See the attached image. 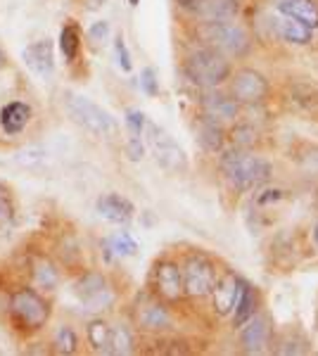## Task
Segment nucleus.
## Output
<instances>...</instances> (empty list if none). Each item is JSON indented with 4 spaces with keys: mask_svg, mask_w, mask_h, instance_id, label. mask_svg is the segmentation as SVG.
<instances>
[{
    "mask_svg": "<svg viewBox=\"0 0 318 356\" xmlns=\"http://www.w3.org/2000/svg\"><path fill=\"white\" fill-rule=\"evenodd\" d=\"M31 280L36 288L50 292L57 288V283H60V271H57V266L48 259V257L38 254L31 259Z\"/></svg>",
    "mask_w": 318,
    "mask_h": 356,
    "instance_id": "nucleus-19",
    "label": "nucleus"
},
{
    "mask_svg": "<svg viewBox=\"0 0 318 356\" xmlns=\"http://www.w3.org/2000/svg\"><path fill=\"white\" fill-rule=\"evenodd\" d=\"M200 105H202L205 117H212V119H216V122H230V119H235L240 112L235 97H230L225 93H216V90H207V93L200 97Z\"/></svg>",
    "mask_w": 318,
    "mask_h": 356,
    "instance_id": "nucleus-14",
    "label": "nucleus"
},
{
    "mask_svg": "<svg viewBox=\"0 0 318 356\" xmlns=\"http://www.w3.org/2000/svg\"><path fill=\"white\" fill-rule=\"evenodd\" d=\"M216 283L214 264L205 254H193L183 266V295L188 297H207Z\"/></svg>",
    "mask_w": 318,
    "mask_h": 356,
    "instance_id": "nucleus-7",
    "label": "nucleus"
},
{
    "mask_svg": "<svg viewBox=\"0 0 318 356\" xmlns=\"http://www.w3.org/2000/svg\"><path fill=\"white\" fill-rule=\"evenodd\" d=\"M230 93L238 102L257 105L269 95V81L264 79V74L254 72V69H240L230 81Z\"/></svg>",
    "mask_w": 318,
    "mask_h": 356,
    "instance_id": "nucleus-9",
    "label": "nucleus"
},
{
    "mask_svg": "<svg viewBox=\"0 0 318 356\" xmlns=\"http://www.w3.org/2000/svg\"><path fill=\"white\" fill-rule=\"evenodd\" d=\"M74 292L79 295V300L86 304L88 312H102L112 304V292L107 288V280L102 273H95V271H88L84 273L81 278L77 280L74 285Z\"/></svg>",
    "mask_w": 318,
    "mask_h": 356,
    "instance_id": "nucleus-8",
    "label": "nucleus"
},
{
    "mask_svg": "<svg viewBox=\"0 0 318 356\" xmlns=\"http://www.w3.org/2000/svg\"><path fill=\"white\" fill-rule=\"evenodd\" d=\"M109 337H112V328L102 318H95L88 323V342L97 354H109Z\"/></svg>",
    "mask_w": 318,
    "mask_h": 356,
    "instance_id": "nucleus-23",
    "label": "nucleus"
},
{
    "mask_svg": "<svg viewBox=\"0 0 318 356\" xmlns=\"http://www.w3.org/2000/svg\"><path fill=\"white\" fill-rule=\"evenodd\" d=\"M186 74L190 81L202 88H216L225 79H230V65L216 48H200L188 57Z\"/></svg>",
    "mask_w": 318,
    "mask_h": 356,
    "instance_id": "nucleus-2",
    "label": "nucleus"
},
{
    "mask_svg": "<svg viewBox=\"0 0 318 356\" xmlns=\"http://www.w3.org/2000/svg\"><path fill=\"white\" fill-rule=\"evenodd\" d=\"M8 67V55H5V50L0 48V69H5Z\"/></svg>",
    "mask_w": 318,
    "mask_h": 356,
    "instance_id": "nucleus-38",
    "label": "nucleus"
},
{
    "mask_svg": "<svg viewBox=\"0 0 318 356\" xmlns=\"http://www.w3.org/2000/svg\"><path fill=\"white\" fill-rule=\"evenodd\" d=\"M143 134H145L150 150H152L154 159H157V164L161 166V169L171 171V174H178V171H186L188 169L186 152H183V147L178 145V143L173 140V138L166 134V131H161L159 126L145 122V129H143Z\"/></svg>",
    "mask_w": 318,
    "mask_h": 356,
    "instance_id": "nucleus-5",
    "label": "nucleus"
},
{
    "mask_svg": "<svg viewBox=\"0 0 318 356\" xmlns=\"http://www.w3.org/2000/svg\"><path fill=\"white\" fill-rule=\"evenodd\" d=\"M88 41L93 48H102V45L109 41V24L107 22H95V24L88 29Z\"/></svg>",
    "mask_w": 318,
    "mask_h": 356,
    "instance_id": "nucleus-31",
    "label": "nucleus"
},
{
    "mask_svg": "<svg viewBox=\"0 0 318 356\" xmlns=\"http://www.w3.org/2000/svg\"><path fill=\"white\" fill-rule=\"evenodd\" d=\"M138 3H141V0H129V5H131V8H136Z\"/></svg>",
    "mask_w": 318,
    "mask_h": 356,
    "instance_id": "nucleus-40",
    "label": "nucleus"
},
{
    "mask_svg": "<svg viewBox=\"0 0 318 356\" xmlns=\"http://www.w3.org/2000/svg\"><path fill=\"white\" fill-rule=\"evenodd\" d=\"M97 214L109 223H129L133 219V204L117 193H105L97 197Z\"/></svg>",
    "mask_w": 318,
    "mask_h": 356,
    "instance_id": "nucleus-15",
    "label": "nucleus"
},
{
    "mask_svg": "<svg viewBox=\"0 0 318 356\" xmlns=\"http://www.w3.org/2000/svg\"><path fill=\"white\" fill-rule=\"evenodd\" d=\"M67 112L79 126H84L86 131L95 136H114L117 134V122L102 110L100 105H95L93 100L84 95H67Z\"/></svg>",
    "mask_w": 318,
    "mask_h": 356,
    "instance_id": "nucleus-4",
    "label": "nucleus"
},
{
    "mask_svg": "<svg viewBox=\"0 0 318 356\" xmlns=\"http://www.w3.org/2000/svg\"><path fill=\"white\" fill-rule=\"evenodd\" d=\"M233 140L238 147H245L250 145V143H254V131L250 129V126H235L233 129Z\"/></svg>",
    "mask_w": 318,
    "mask_h": 356,
    "instance_id": "nucleus-34",
    "label": "nucleus"
},
{
    "mask_svg": "<svg viewBox=\"0 0 318 356\" xmlns=\"http://www.w3.org/2000/svg\"><path fill=\"white\" fill-rule=\"evenodd\" d=\"M107 0H84V5H86V10H100L102 5H105Z\"/></svg>",
    "mask_w": 318,
    "mask_h": 356,
    "instance_id": "nucleus-37",
    "label": "nucleus"
},
{
    "mask_svg": "<svg viewBox=\"0 0 318 356\" xmlns=\"http://www.w3.org/2000/svg\"><path fill=\"white\" fill-rule=\"evenodd\" d=\"M154 290L166 302H176L183 297V271L173 261H159L154 266Z\"/></svg>",
    "mask_w": 318,
    "mask_h": 356,
    "instance_id": "nucleus-11",
    "label": "nucleus"
},
{
    "mask_svg": "<svg viewBox=\"0 0 318 356\" xmlns=\"http://www.w3.org/2000/svg\"><path fill=\"white\" fill-rule=\"evenodd\" d=\"M314 243L318 247V221H316V226H314Z\"/></svg>",
    "mask_w": 318,
    "mask_h": 356,
    "instance_id": "nucleus-39",
    "label": "nucleus"
},
{
    "mask_svg": "<svg viewBox=\"0 0 318 356\" xmlns=\"http://www.w3.org/2000/svg\"><path fill=\"white\" fill-rule=\"evenodd\" d=\"M136 349V340H133V332L129 330V325H114L112 337H109V354L126 356L133 354Z\"/></svg>",
    "mask_w": 318,
    "mask_h": 356,
    "instance_id": "nucleus-24",
    "label": "nucleus"
},
{
    "mask_svg": "<svg viewBox=\"0 0 318 356\" xmlns=\"http://www.w3.org/2000/svg\"><path fill=\"white\" fill-rule=\"evenodd\" d=\"M254 304H257V295L250 285L242 280L240 283V297H238V304H235V325H242L245 321H250L254 316Z\"/></svg>",
    "mask_w": 318,
    "mask_h": 356,
    "instance_id": "nucleus-26",
    "label": "nucleus"
},
{
    "mask_svg": "<svg viewBox=\"0 0 318 356\" xmlns=\"http://www.w3.org/2000/svg\"><path fill=\"white\" fill-rule=\"evenodd\" d=\"M221 169L230 181V186H235L238 191L262 188L273 176V166L266 159L257 157V154L247 152L245 147H235V150L225 152L221 159Z\"/></svg>",
    "mask_w": 318,
    "mask_h": 356,
    "instance_id": "nucleus-1",
    "label": "nucleus"
},
{
    "mask_svg": "<svg viewBox=\"0 0 318 356\" xmlns=\"http://www.w3.org/2000/svg\"><path fill=\"white\" fill-rule=\"evenodd\" d=\"M141 88H143V93L150 95V97H154V95L159 93V81H157V74H154L152 67L143 69V74H141Z\"/></svg>",
    "mask_w": 318,
    "mask_h": 356,
    "instance_id": "nucleus-32",
    "label": "nucleus"
},
{
    "mask_svg": "<svg viewBox=\"0 0 318 356\" xmlns=\"http://www.w3.org/2000/svg\"><path fill=\"white\" fill-rule=\"evenodd\" d=\"M13 214H15L13 195H10V191H8V186H5V183H0V226L13 219Z\"/></svg>",
    "mask_w": 318,
    "mask_h": 356,
    "instance_id": "nucleus-29",
    "label": "nucleus"
},
{
    "mask_svg": "<svg viewBox=\"0 0 318 356\" xmlns=\"http://www.w3.org/2000/svg\"><path fill=\"white\" fill-rule=\"evenodd\" d=\"M81 48V31L77 24H65L60 31V53L67 62L77 60Z\"/></svg>",
    "mask_w": 318,
    "mask_h": 356,
    "instance_id": "nucleus-25",
    "label": "nucleus"
},
{
    "mask_svg": "<svg viewBox=\"0 0 318 356\" xmlns=\"http://www.w3.org/2000/svg\"><path fill=\"white\" fill-rule=\"evenodd\" d=\"M55 349L60 354H74L79 349V335L74 332L69 325L57 330V337H55Z\"/></svg>",
    "mask_w": 318,
    "mask_h": 356,
    "instance_id": "nucleus-28",
    "label": "nucleus"
},
{
    "mask_svg": "<svg viewBox=\"0 0 318 356\" xmlns=\"http://www.w3.org/2000/svg\"><path fill=\"white\" fill-rule=\"evenodd\" d=\"M129 157L133 159V162H138V159H143V154H145V147H143L141 138H129Z\"/></svg>",
    "mask_w": 318,
    "mask_h": 356,
    "instance_id": "nucleus-35",
    "label": "nucleus"
},
{
    "mask_svg": "<svg viewBox=\"0 0 318 356\" xmlns=\"http://www.w3.org/2000/svg\"><path fill=\"white\" fill-rule=\"evenodd\" d=\"M205 38L209 41V48H216L223 55L242 57L250 50V36L247 31L238 24H233L230 19L225 22H207L202 29Z\"/></svg>",
    "mask_w": 318,
    "mask_h": 356,
    "instance_id": "nucleus-6",
    "label": "nucleus"
},
{
    "mask_svg": "<svg viewBox=\"0 0 318 356\" xmlns=\"http://www.w3.org/2000/svg\"><path fill=\"white\" fill-rule=\"evenodd\" d=\"M31 122V107L26 102H8V105L0 110V126L8 136H17L26 129V124Z\"/></svg>",
    "mask_w": 318,
    "mask_h": 356,
    "instance_id": "nucleus-16",
    "label": "nucleus"
},
{
    "mask_svg": "<svg viewBox=\"0 0 318 356\" xmlns=\"http://www.w3.org/2000/svg\"><path fill=\"white\" fill-rule=\"evenodd\" d=\"M245 328L240 332V344L245 354H262L269 349L271 342V325L269 318L264 316H252L250 321H245Z\"/></svg>",
    "mask_w": 318,
    "mask_h": 356,
    "instance_id": "nucleus-12",
    "label": "nucleus"
},
{
    "mask_svg": "<svg viewBox=\"0 0 318 356\" xmlns=\"http://www.w3.org/2000/svg\"><path fill=\"white\" fill-rule=\"evenodd\" d=\"M278 33L283 36V41H287L292 45H309L311 43V29L304 26L302 22L292 19V17H285V15L278 19Z\"/></svg>",
    "mask_w": 318,
    "mask_h": 356,
    "instance_id": "nucleus-22",
    "label": "nucleus"
},
{
    "mask_svg": "<svg viewBox=\"0 0 318 356\" xmlns=\"http://www.w3.org/2000/svg\"><path fill=\"white\" fill-rule=\"evenodd\" d=\"M207 22H225L238 15V0H202L200 13Z\"/></svg>",
    "mask_w": 318,
    "mask_h": 356,
    "instance_id": "nucleus-21",
    "label": "nucleus"
},
{
    "mask_svg": "<svg viewBox=\"0 0 318 356\" xmlns=\"http://www.w3.org/2000/svg\"><path fill=\"white\" fill-rule=\"evenodd\" d=\"M24 65L36 74L38 79L43 81H50L53 79V72H55V45L53 41L43 38V41H33L31 45H26L24 53Z\"/></svg>",
    "mask_w": 318,
    "mask_h": 356,
    "instance_id": "nucleus-10",
    "label": "nucleus"
},
{
    "mask_svg": "<svg viewBox=\"0 0 318 356\" xmlns=\"http://www.w3.org/2000/svg\"><path fill=\"white\" fill-rule=\"evenodd\" d=\"M138 325L145 330H166L171 325V316L159 302H143L138 307Z\"/></svg>",
    "mask_w": 318,
    "mask_h": 356,
    "instance_id": "nucleus-18",
    "label": "nucleus"
},
{
    "mask_svg": "<svg viewBox=\"0 0 318 356\" xmlns=\"http://www.w3.org/2000/svg\"><path fill=\"white\" fill-rule=\"evenodd\" d=\"M105 250L109 257H133L138 252V243L131 238L129 233H117L105 243Z\"/></svg>",
    "mask_w": 318,
    "mask_h": 356,
    "instance_id": "nucleus-27",
    "label": "nucleus"
},
{
    "mask_svg": "<svg viewBox=\"0 0 318 356\" xmlns=\"http://www.w3.org/2000/svg\"><path fill=\"white\" fill-rule=\"evenodd\" d=\"M198 140L207 152H218L225 143L223 129L218 126L216 119L212 117H202L198 124Z\"/></svg>",
    "mask_w": 318,
    "mask_h": 356,
    "instance_id": "nucleus-20",
    "label": "nucleus"
},
{
    "mask_svg": "<svg viewBox=\"0 0 318 356\" xmlns=\"http://www.w3.org/2000/svg\"><path fill=\"white\" fill-rule=\"evenodd\" d=\"M240 283L242 280L235 273H225L223 278H218L212 288V302L214 312L218 316H230L235 312V304L240 297Z\"/></svg>",
    "mask_w": 318,
    "mask_h": 356,
    "instance_id": "nucleus-13",
    "label": "nucleus"
},
{
    "mask_svg": "<svg viewBox=\"0 0 318 356\" xmlns=\"http://www.w3.org/2000/svg\"><path fill=\"white\" fill-rule=\"evenodd\" d=\"M10 316L22 330H40L50 318V304L33 288H22L10 297Z\"/></svg>",
    "mask_w": 318,
    "mask_h": 356,
    "instance_id": "nucleus-3",
    "label": "nucleus"
},
{
    "mask_svg": "<svg viewBox=\"0 0 318 356\" xmlns=\"http://www.w3.org/2000/svg\"><path fill=\"white\" fill-rule=\"evenodd\" d=\"M145 114L141 110H129L126 112V129H129L131 138H141L143 136V129H145Z\"/></svg>",
    "mask_w": 318,
    "mask_h": 356,
    "instance_id": "nucleus-30",
    "label": "nucleus"
},
{
    "mask_svg": "<svg viewBox=\"0 0 318 356\" xmlns=\"http://www.w3.org/2000/svg\"><path fill=\"white\" fill-rule=\"evenodd\" d=\"M114 55H117L119 67L124 69V72H131V69H133V62H131V53H129V48H126L124 36H117V38H114Z\"/></svg>",
    "mask_w": 318,
    "mask_h": 356,
    "instance_id": "nucleus-33",
    "label": "nucleus"
},
{
    "mask_svg": "<svg viewBox=\"0 0 318 356\" xmlns=\"http://www.w3.org/2000/svg\"><path fill=\"white\" fill-rule=\"evenodd\" d=\"M278 13L302 22L311 31L318 29V5L314 0H278Z\"/></svg>",
    "mask_w": 318,
    "mask_h": 356,
    "instance_id": "nucleus-17",
    "label": "nucleus"
},
{
    "mask_svg": "<svg viewBox=\"0 0 318 356\" xmlns=\"http://www.w3.org/2000/svg\"><path fill=\"white\" fill-rule=\"evenodd\" d=\"M176 3H178V8L188 10V13H200V8H202V0H176Z\"/></svg>",
    "mask_w": 318,
    "mask_h": 356,
    "instance_id": "nucleus-36",
    "label": "nucleus"
}]
</instances>
